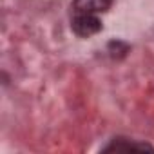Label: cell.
I'll list each match as a JSON object with an SVG mask.
<instances>
[{"mask_svg": "<svg viewBox=\"0 0 154 154\" xmlns=\"http://www.w3.org/2000/svg\"><path fill=\"white\" fill-rule=\"evenodd\" d=\"M71 29L74 35L82 38L94 36L102 31V20L100 15H89V13H71Z\"/></svg>", "mask_w": 154, "mask_h": 154, "instance_id": "6da1fadb", "label": "cell"}, {"mask_svg": "<svg viewBox=\"0 0 154 154\" xmlns=\"http://www.w3.org/2000/svg\"><path fill=\"white\" fill-rule=\"evenodd\" d=\"M114 0H72L71 13H89V15H102L111 9Z\"/></svg>", "mask_w": 154, "mask_h": 154, "instance_id": "7a4b0ae2", "label": "cell"}, {"mask_svg": "<svg viewBox=\"0 0 154 154\" xmlns=\"http://www.w3.org/2000/svg\"><path fill=\"white\" fill-rule=\"evenodd\" d=\"M122 150H150L154 152V147L145 141H136L129 138H114L109 145L103 147V152H122Z\"/></svg>", "mask_w": 154, "mask_h": 154, "instance_id": "3957f363", "label": "cell"}]
</instances>
